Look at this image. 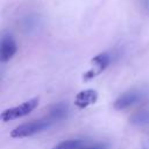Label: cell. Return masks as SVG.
Instances as JSON below:
<instances>
[{
  "mask_svg": "<svg viewBox=\"0 0 149 149\" xmlns=\"http://www.w3.org/2000/svg\"><path fill=\"white\" fill-rule=\"evenodd\" d=\"M52 125H54V122L48 116H44L42 119L33 120L30 122L22 123V125L15 127L10 132V136L14 137V139L28 137V136H31V135H34L36 133H40V132H43V130L48 129Z\"/></svg>",
  "mask_w": 149,
  "mask_h": 149,
  "instance_id": "obj_1",
  "label": "cell"
},
{
  "mask_svg": "<svg viewBox=\"0 0 149 149\" xmlns=\"http://www.w3.org/2000/svg\"><path fill=\"white\" fill-rule=\"evenodd\" d=\"M37 105H38V99L37 98L29 99V100L22 102L19 106H15V107H12V108L2 111L1 112V120L3 122H7V121H12V120L26 116L30 112H33L36 108Z\"/></svg>",
  "mask_w": 149,
  "mask_h": 149,
  "instance_id": "obj_2",
  "label": "cell"
},
{
  "mask_svg": "<svg viewBox=\"0 0 149 149\" xmlns=\"http://www.w3.org/2000/svg\"><path fill=\"white\" fill-rule=\"evenodd\" d=\"M146 92L142 90H130L125 93H122L115 101H114V108L118 111L126 109L140 101H142L146 98Z\"/></svg>",
  "mask_w": 149,
  "mask_h": 149,
  "instance_id": "obj_3",
  "label": "cell"
},
{
  "mask_svg": "<svg viewBox=\"0 0 149 149\" xmlns=\"http://www.w3.org/2000/svg\"><path fill=\"white\" fill-rule=\"evenodd\" d=\"M111 61H112L111 54L107 52V51L100 52L97 56H94L92 58V61H91L92 64H93V68L84 73V77H83L84 80H90V79L94 78L95 76H98L99 73H101L111 64Z\"/></svg>",
  "mask_w": 149,
  "mask_h": 149,
  "instance_id": "obj_4",
  "label": "cell"
},
{
  "mask_svg": "<svg viewBox=\"0 0 149 149\" xmlns=\"http://www.w3.org/2000/svg\"><path fill=\"white\" fill-rule=\"evenodd\" d=\"M17 45L14 40V37L10 34H3L1 37V44H0V59L1 62L9 61L16 52Z\"/></svg>",
  "mask_w": 149,
  "mask_h": 149,
  "instance_id": "obj_5",
  "label": "cell"
},
{
  "mask_svg": "<svg viewBox=\"0 0 149 149\" xmlns=\"http://www.w3.org/2000/svg\"><path fill=\"white\" fill-rule=\"evenodd\" d=\"M98 100V92L92 88H87V90H83L80 91L76 98H74V105L83 109L88 107L90 105H93L95 101Z\"/></svg>",
  "mask_w": 149,
  "mask_h": 149,
  "instance_id": "obj_6",
  "label": "cell"
},
{
  "mask_svg": "<svg viewBox=\"0 0 149 149\" xmlns=\"http://www.w3.org/2000/svg\"><path fill=\"white\" fill-rule=\"evenodd\" d=\"M68 113H69V106L65 102H58V104L54 105L50 108L49 114L47 116L55 123L57 121H61V120L65 119Z\"/></svg>",
  "mask_w": 149,
  "mask_h": 149,
  "instance_id": "obj_7",
  "label": "cell"
},
{
  "mask_svg": "<svg viewBox=\"0 0 149 149\" xmlns=\"http://www.w3.org/2000/svg\"><path fill=\"white\" fill-rule=\"evenodd\" d=\"M84 143L85 142L83 140H79V139L66 140V141H63V142L58 143L52 149H80V148H83Z\"/></svg>",
  "mask_w": 149,
  "mask_h": 149,
  "instance_id": "obj_8",
  "label": "cell"
},
{
  "mask_svg": "<svg viewBox=\"0 0 149 149\" xmlns=\"http://www.w3.org/2000/svg\"><path fill=\"white\" fill-rule=\"evenodd\" d=\"M130 122L136 126H146L149 125V111H141L135 113L130 118Z\"/></svg>",
  "mask_w": 149,
  "mask_h": 149,
  "instance_id": "obj_9",
  "label": "cell"
},
{
  "mask_svg": "<svg viewBox=\"0 0 149 149\" xmlns=\"http://www.w3.org/2000/svg\"><path fill=\"white\" fill-rule=\"evenodd\" d=\"M37 21H36V17H27L26 20H24V22H23V27L27 29V30H31V29H34L37 24Z\"/></svg>",
  "mask_w": 149,
  "mask_h": 149,
  "instance_id": "obj_10",
  "label": "cell"
},
{
  "mask_svg": "<svg viewBox=\"0 0 149 149\" xmlns=\"http://www.w3.org/2000/svg\"><path fill=\"white\" fill-rule=\"evenodd\" d=\"M80 149H106V146L105 144H94V146H90V147H83Z\"/></svg>",
  "mask_w": 149,
  "mask_h": 149,
  "instance_id": "obj_11",
  "label": "cell"
},
{
  "mask_svg": "<svg viewBox=\"0 0 149 149\" xmlns=\"http://www.w3.org/2000/svg\"><path fill=\"white\" fill-rule=\"evenodd\" d=\"M140 2H141L142 8L144 9V12L149 14V0H140Z\"/></svg>",
  "mask_w": 149,
  "mask_h": 149,
  "instance_id": "obj_12",
  "label": "cell"
}]
</instances>
